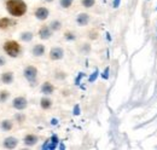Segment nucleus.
<instances>
[{"mask_svg":"<svg viewBox=\"0 0 157 150\" xmlns=\"http://www.w3.org/2000/svg\"><path fill=\"white\" fill-rule=\"evenodd\" d=\"M6 10L13 17H21L27 12V4L23 0H7Z\"/></svg>","mask_w":157,"mask_h":150,"instance_id":"1","label":"nucleus"},{"mask_svg":"<svg viewBox=\"0 0 157 150\" xmlns=\"http://www.w3.org/2000/svg\"><path fill=\"white\" fill-rule=\"evenodd\" d=\"M4 51L10 57H17L21 53V45L15 40H9L4 44Z\"/></svg>","mask_w":157,"mask_h":150,"instance_id":"2","label":"nucleus"},{"mask_svg":"<svg viewBox=\"0 0 157 150\" xmlns=\"http://www.w3.org/2000/svg\"><path fill=\"white\" fill-rule=\"evenodd\" d=\"M23 74H24V77L30 82V85L32 86H34V85H36V79H38V69L35 68V67H33V65H28L25 69H24V72H23Z\"/></svg>","mask_w":157,"mask_h":150,"instance_id":"3","label":"nucleus"},{"mask_svg":"<svg viewBox=\"0 0 157 150\" xmlns=\"http://www.w3.org/2000/svg\"><path fill=\"white\" fill-rule=\"evenodd\" d=\"M64 57V50L59 46H56V47H52L51 51H50V58L52 61H59Z\"/></svg>","mask_w":157,"mask_h":150,"instance_id":"4","label":"nucleus"},{"mask_svg":"<svg viewBox=\"0 0 157 150\" xmlns=\"http://www.w3.org/2000/svg\"><path fill=\"white\" fill-rule=\"evenodd\" d=\"M12 105H13V108L17 109V110H23V109L27 108L28 102H27V99H25L24 97H17V98L13 99Z\"/></svg>","mask_w":157,"mask_h":150,"instance_id":"5","label":"nucleus"},{"mask_svg":"<svg viewBox=\"0 0 157 150\" xmlns=\"http://www.w3.org/2000/svg\"><path fill=\"white\" fill-rule=\"evenodd\" d=\"M48 16H50V11L47 7L41 6V7H38L35 10V17L39 21H45V19L48 18Z\"/></svg>","mask_w":157,"mask_h":150,"instance_id":"6","label":"nucleus"},{"mask_svg":"<svg viewBox=\"0 0 157 150\" xmlns=\"http://www.w3.org/2000/svg\"><path fill=\"white\" fill-rule=\"evenodd\" d=\"M90 15L88 14H85V12H82V14H80L78 17H76V23H78V26L80 27H85V26H87L88 23H90Z\"/></svg>","mask_w":157,"mask_h":150,"instance_id":"7","label":"nucleus"},{"mask_svg":"<svg viewBox=\"0 0 157 150\" xmlns=\"http://www.w3.org/2000/svg\"><path fill=\"white\" fill-rule=\"evenodd\" d=\"M52 35V30L50 29V27H47V26H44V27H41L39 30V37L40 39H42V40H47V39H50Z\"/></svg>","mask_w":157,"mask_h":150,"instance_id":"8","label":"nucleus"},{"mask_svg":"<svg viewBox=\"0 0 157 150\" xmlns=\"http://www.w3.org/2000/svg\"><path fill=\"white\" fill-rule=\"evenodd\" d=\"M38 140H39V138H38V136H35V134H28V136L24 137V144L28 145V147L35 145V144L38 143Z\"/></svg>","mask_w":157,"mask_h":150,"instance_id":"9","label":"nucleus"},{"mask_svg":"<svg viewBox=\"0 0 157 150\" xmlns=\"http://www.w3.org/2000/svg\"><path fill=\"white\" fill-rule=\"evenodd\" d=\"M17 143H18L17 138H15V137H7L4 140V147L7 148V149H12V148H15L17 145Z\"/></svg>","mask_w":157,"mask_h":150,"instance_id":"10","label":"nucleus"},{"mask_svg":"<svg viewBox=\"0 0 157 150\" xmlns=\"http://www.w3.org/2000/svg\"><path fill=\"white\" fill-rule=\"evenodd\" d=\"M55 91V87L51 82H44L41 86V92L44 94H52Z\"/></svg>","mask_w":157,"mask_h":150,"instance_id":"11","label":"nucleus"},{"mask_svg":"<svg viewBox=\"0 0 157 150\" xmlns=\"http://www.w3.org/2000/svg\"><path fill=\"white\" fill-rule=\"evenodd\" d=\"M15 21L10 19L9 17H2L0 18V29H7L10 26H13Z\"/></svg>","mask_w":157,"mask_h":150,"instance_id":"12","label":"nucleus"},{"mask_svg":"<svg viewBox=\"0 0 157 150\" xmlns=\"http://www.w3.org/2000/svg\"><path fill=\"white\" fill-rule=\"evenodd\" d=\"M44 53H45V46H44V45L38 44V45H35V46L33 47V55L35 57L44 56Z\"/></svg>","mask_w":157,"mask_h":150,"instance_id":"13","label":"nucleus"},{"mask_svg":"<svg viewBox=\"0 0 157 150\" xmlns=\"http://www.w3.org/2000/svg\"><path fill=\"white\" fill-rule=\"evenodd\" d=\"M59 143V139H58V136L57 134H53L50 139H48V149L53 150L57 148V145H58Z\"/></svg>","mask_w":157,"mask_h":150,"instance_id":"14","label":"nucleus"},{"mask_svg":"<svg viewBox=\"0 0 157 150\" xmlns=\"http://www.w3.org/2000/svg\"><path fill=\"white\" fill-rule=\"evenodd\" d=\"M1 81L4 82V84H6V85H10L12 81H13V75L11 72H7V73H4V74L1 75Z\"/></svg>","mask_w":157,"mask_h":150,"instance_id":"15","label":"nucleus"},{"mask_svg":"<svg viewBox=\"0 0 157 150\" xmlns=\"http://www.w3.org/2000/svg\"><path fill=\"white\" fill-rule=\"evenodd\" d=\"M40 105H41V108L42 109H50L51 107H52V101L50 99V98H41V101H40Z\"/></svg>","mask_w":157,"mask_h":150,"instance_id":"16","label":"nucleus"},{"mask_svg":"<svg viewBox=\"0 0 157 150\" xmlns=\"http://www.w3.org/2000/svg\"><path fill=\"white\" fill-rule=\"evenodd\" d=\"M60 28H62V22H60V21H57V19L52 21L51 24H50V29H51L52 32H58V30H60Z\"/></svg>","mask_w":157,"mask_h":150,"instance_id":"17","label":"nucleus"},{"mask_svg":"<svg viewBox=\"0 0 157 150\" xmlns=\"http://www.w3.org/2000/svg\"><path fill=\"white\" fill-rule=\"evenodd\" d=\"M33 33L32 32H24V33H22L21 34V40H23V41H25V42H28V41H32V39H33Z\"/></svg>","mask_w":157,"mask_h":150,"instance_id":"18","label":"nucleus"},{"mask_svg":"<svg viewBox=\"0 0 157 150\" xmlns=\"http://www.w3.org/2000/svg\"><path fill=\"white\" fill-rule=\"evenodd\" d=\"M1 128L5 130V131H10L12 128V122L10 120H4L1 122Z\"/></svg>","mask_w":157,"mask_h":150,"instance_id":"19","label":"nucleus"},{"mask_svg":"<svg viewBox=\"0 0 157 150\" xmlns=\"http://www.w3.org/2000/svg\"><path fill=\"white\" fill-rule=\"evenodd\" d=\"M73 2H74V0H59V5L63 9H69L73 5Z\"/></svg>","mask_w":157,"mask_h":150,"instance_id":"20","label":"nucleus"},{"mask_svg":"<svg viewBox=\"0 0 157 150\" xmlns=\"http://www.w3.org/2000/svg\"><path fill=\"white\" fill-rule=\"evenodd\" d=\"M81 4H82V6H83V7H86V9H90V7L94 6V4H96V0H81Z\"/></svg>","mask_w":157,"mask_h":150,"instance_id":"21","label":"nucleus"},{"mask_svg":"<svg viewBox=\"0 0 157 150\" xmlns=\"http://www.w3.org/2000/svg\"><path fill=\"white\" fill-rule=\"evenodd\" d=\"M64 39L68 40V41H74V40H76V35L74 33H71V32H67L64 34Z\"/></svg>","mask_w":157,"mask_h":150,"instance_id":"22","label":"nucleus"},{"mask_svg":"<svg viewBox=\"0 0 157 150\" xmlns=\"http://www.w3.org/2000/svg\"><path fill=\"white\" fill-rule=\"evenodd\" d=\"M9 97H10V93H9L7 91H1V92H0V102L5 103V102L9 99Z\"/></svg>","mask_w":157,"mask_h":150,"instance_id":"23","label":"nucleus"},{"mask_svg":"<svg viewBox=\"0 0 157 150\" xmlns=\"http://www.w3.org/2000/svg\"><path fill=\"white\" fill-rule=\"evenodd\" d=\"M98 75H99V70L98 69H96L92 74L90 75V77H88V81L90 82H93V81H96L97 80V77H98Z\"/></svg>","mask_w":157,"mask_h":150,"instance_id":"24","label":"nucleus"},{"mask_svg":"<svg viewBox=\"0 0 157 150\" xmlns=\"http://www.w3.org/2000/svg\"><path fill=\"white\" fill-rule=\"evenodd\" d=\"M109 73H110V67H106V68L104 69L103 74H101V77H103L104 80H108V79H109Z\"/></svg>","mask_w":157,"mask_h":150,"instance_id":"25","label":"nucleus"},{"mask_svg":"<svg viewBox=\"0 0 157 150\" xmlns=\"http://www.w3.org/2000/svg\"><path fill=\"white\" fill-rule=\"evenodd\" d=\"M83 73H78V77L75 79V85H80V81H81V79L83 77Z\"/></svg>","mask_w":157,"mask_h":150,"instance_id":"26","label":"nucleus"},{"mask_svg":"<svg viewBox=\"0 0 157 150\" xmlns=\"http://www.w3.org/2000/svg\"><path fill=\"white\" fill-rule=\"evenodd\" d=\"M80 105H78V104H76V105H75V107H74V110H73V114H74V115H80Z\"/></svg>","mask_w":157,"mask_h":150,"instance_id":"27","label":"nucleus"},{"mask_svg":"<svg viewBox=\"0 0 157 150\" xmlns=\"http://www.w3.org/2000/svg\"><path fill=\"white\" fill-rule=\"evenodd\" d=\"M120 4H121V0H114L113 1V7L114 9H117L118 6H120Z\"/></svg>","mask_w":157,"mask_h":150,"instance_id":"28","label":"nucleus"},{"mask_svg":"<svg viewBox=\"0 0 157 150\" xmlns=\"http://www.w3.org/2000/svg\"><path fill=\"white\" fill-rule=\"evenodd\" d=\"M90 50H91V47H90V45L88 44H85V46H83V52H86V53H88L90 52Z\"/></svg>","mask_w":157,"mask_h":150,"instance_id":"29","label":"nucleus"},{"mask_svg":"<svg viewBox=\"0 0 157 150\" xmlns=\"http://www.w3.org/2000/svg\"><path fill=\"white\" fill-rule=\"evenodd\" d=\"M57 124H58V120H57V119H52V120H51V125H53V126H56Z\"/></svg>","mask_w":157,"mask_h":150,"instance_id":"30","label":"nucleus"},{"mask_svg":"<svg viewBox=\"0 0 157 150\" xmlns=\"http://www.w3.org/2000/svg\"><path fill=\"white\" fill-rule=\"evenodd\" d=\"M65 76H67V75L64 74V73H62V75H56V77H57V79H64Z\"/></svg>","mask_w":157,"mask_h":150,"instance_id":"31","label":"nucleus"},{"mask_svg":"<svg viewBox=\"0 0 157 150\" xmlns=\"http://www.w3.org/2000/svg\"><path fill=\"white\" fill-rule=\"evenodd\" d=\"M4 64H5V58L0 57V67H1V65H4Z\"/></svg>","mask_w":157,"mask_h":150,"instance_id":"32","label":"nucleus"},{"mask_svg":"<svg viewBox=\"0 0 157 150\" xmlns=\"http://www.w3.org/2000/svg\"><path fill=\"white\" fill-rule=\"evenodd\" d=\"M17 119H18V121H22V120H23V119H24V116H21V115H18V116H17Z\"/></svg>","mask_w":157,"mask_h":150,"instance_id":"33","label":"nucleus"},{"mask_svg":"<svg viewBox=\"0 0 157 150\" xmlns=\"http://www.w3.org/2000/svg\"><path fill=\"white\" fill-rule=\"evenodd\" d=\"M106 39H108V40H109V41H110V40H111V38H110V34H109V33H106Z\"/></svg>","mask_w":157,"mask_h":150,"instance_id":"34","label":"nucleus"},{"mask_svg":"<svg viewBox=\"0 0 157 150\" xmlns=\"http://www.w3.org/2000/svg\"><path fill=\"white\" fill-rule=\"evenodd\" d=\"M59 148H60V149H64V148H65V145H64V144H63V143H62V144H60V145H59Z\"/></svg>","mask_w":157,"mask_h":150,"instance_id":"35","label":"nucleus"},{"mask_svg":"<svg viewBox=\"0 0 157 150\" xmlns=\"http://www.w3.org/2000/svg\"><path fill=\"white\" fill-rule=\"evenodd\" d=\"M45 1H47V2H52L53 0H45Z\"/></svg>","mask_w":157,"mask_h":150,"instance_id":"36","label":"nucleus"},{"mask_svg":"<svg viewBox=\"0 0 157 150\" xmlns=\"http://www.w3.org/2000/svg\"><path fill=\"white\" fill-rule=\"evenodd\" d=\"M156 11H157V6H156Z\"/></svg>","mask_w":157,"mask_h":150,"instance_id":"37","label":"nucleus"}]
</instances>
